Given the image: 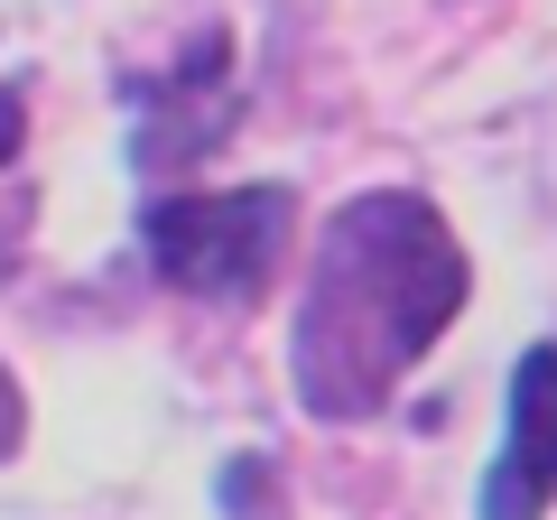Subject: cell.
<instances>
[{"label":"cell","instance_id":"obj_1","mask_svg":"<svg viewBox=\"0 0 557 520\" xmlns=\"http://www.w3.org/2000/svg\"><path fill=\"white\" fill-rule=\"evenodd\" d=\"M465 242L418 186H372L335 205L307 270L298 325H288V381L307 419H381L399 381L437 354V335L465 317Z\"/></svg>","mask_w":557,"mask_h":520},{"label":"cell","instance_id":"obj_2","mask_svg":"<svg viewBox=\"0 0 557 520\" xmlns=\"http://www.w3.org/2000/svg\"><path fill=\"white\" fill-rule=\"evenodd\" d=\"M298 233V196L288 186H233V196H149L139 205V251L168 288L186 298H260V280L278 270Z\"/></svg>","mask_w":557,"mask_h":520},{"label":"cell","instance_id":"obj_3","mask_svg":"<svg viewBox=\"0 0 557 520\" xmlns=\"http://www.w3.org/2000/svg\"><path fill=\"white\" fill-rule=\"evenodd\" d=\"M548 502H557V344H530L511 362L502 456L474 493V520H548Z\"/></svg>","mask_w":557,"mask_h":520},{"label":"cell","instance_id":"obj_4","mask_svg":"<svg viewBox=\"0 0 557 520\" xmlns=\"http://www.w3.org/2000/svg\"><path fill=\"white\" fill-rule=\"evenodd\" d=\"M20 437H28V400H20V381H10V362H0V465L20 456Z\"/></svg>","mask_w":557,"mask_h":520},{"label":"cell","instance_id":"obj_5","mask_svg":"<svg viewBox=\"0 0 557 520\" xmlns=\"http://www.w3.org/2000/svg\"><path fill=\"white\" fill-rule=\"evenodd\" d=\"M20 121H28V94H20V84H0V168L20 159Z\"/></svg>","mask_w":557,"mask_h":520}]
</instances>
